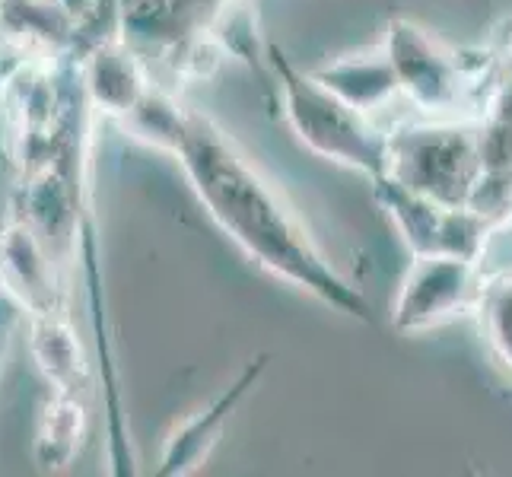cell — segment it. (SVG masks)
Instances as JSON below:
<instances>
[{
	"instance_id": "7a4b0ae2",
	"label": "cell",
	"mask_w": 512,
	"mask_h": 477,
	"mask_svg": "<svg viewBox=\"0 0 512 477\" xmlns=\"http://www.w3.org/2000/svg\"><path fill=\"white\" fill-rule=\"evenodd\" d=\"M268 64L284 93V115L299 140L325 159L379 179L388 166V134H382L369 115L334 96L315 74H299L277 45H268Z\"/></svg>"
},
{
	"instance_id": "52a82bcc",
	"label": "cell",
	"mask_w": 512,
	"mask_h": 477,
	"mask_svg": "<svg viewBox=\"0 0 512 477\" xmlns=\"http://www.w3.org/2000/svg\"><path fill=\"white\" fill-rule=\"evenodd\" d=\"M261 360L255 366L245 369V376L229 388L226 395H220L214 401V408L210 411H201V414H194L191 420L182 423V430H175V436L169 439V446H166V455H163V468L160 474H191V471H198L201 462L210 455V449L217 446V439L223 433V423L226 417L236 411V404L245 398V392L255 385L258 373H261Z\"/></svg>"
},
{
	"instance_id": "9c48e42d",
	"label": "cell",
	"mask_w": 512,
	"mask_h": 477,
	"mask_svg": "<svg viewBox=\"0 0 512 477\" xmlns=\"http://www.w3.org/2000/svg\"><path fill=\"white\" fill-rule=\"evenodd\" d=\"M474 312L481 315V331L490 353L512 373V274L487 280Z\"/></svg>"
},
{
	"instance_id": "3957f363",
	"label": "cell",
	"mask_w": 512,
	"mask_h": 477,
	"mask_svg": "<svg viewBox=\"0 0 512 477\" xmlns=\"http://www.w3.org/2000/svg\"><path fill=\"white\" fill-rule=\"evenodd\" d=\"M382 175L423 198L465 207L481 175L478 128L439 121L388 134V166Z\"/></svg>"
},
{
	"instance_id": "5b68a950",
	"label": "cell",
	"mask_w": 512,
	"mask_h": 477,
	"mask_svg": "<svg viewBox=\"0 0 512 477\" xmlns=\"http://www.w3.org/2000/svg\"><path fill=\"white\" fill-rule=\"evenodd\" d=\"M385 55L395 67L398 90L427 115H455L471 99V77L452 48L430 39L420 26L395 20L388 26Z\"/></svg>"
},
{
	"instance_id": "277c9868",
	"label": "cell",
	"mask_w": 512,
	"mask_h": 477,
	"mask_svg": "<svg viewBox=\"0 0 512 477\" xmlns=\"http://www.w3.org/2000/svg\"><path fill=\"white\" fill-rule=\"evenodd\" d=\"M373 185L376 201L395 220L414 255H462L481 261L487 236L497 229L487 217L474 214L471 207H449L423 198L388 175H379Z\"/></svg>"
},
{
	"instance_id": "8992f818",
	"label": "cell",
	"mask_w": 512,
	"mask_h": 477,
	"mask_svg": "<svg viewBox=\"0 0 512 477\" xmlns=\"http://www.w3.org/2000/svg\"><path fill=\"white\" fill-rule=\"evenodd\" d=\"M481 264L462 255H414L395 299L392 322L401 334L427 331L478 306Z\"/></svg>"
},
{
	"instance_id": "6da1fadb",
	"label": "cell",
	"mask_w": 512,
	"mask_h": 477,
	"mask_svg": "<svg viewBox=\"0 0 512 477\" xmlns=\"http://www.w3.org/2000/svg\"><path fill=\"white\" fill-rule=\"evenodd\" d=\"M128 115L137 137L172 150L182 159L201 201L261 268L309 290L344 315L373 322L363 293L331 268L280 194L245 163V156L207 118L179 109L172 99L147 90Z\"/></svg>"
},
{
	"instance_id": "ba28073f",
	"label": "cell",
	"mask_w": 512,
	"mask_h": 477,
	"mask_svg": "<svg viewBox=\"0 0 512 477\" xmlns=\"http://www.w3.org/2000/svg\"><path fill=\"white\" fill-rule=\"evenodd\" d=\"M315 80H322L334 96H341L363 115H373L376 109L392 102L395 93H401L395 67L385 51H376V55H347L315 70Z\"/></svg>"
},
{
	"instance_id": "8fae6325",
	"label": "cell",
	"mask_w": 512,
	"mask_h": 477,
	"mask_svg": "<svg viewBox=\"0 0 512 477\" xmlns=\"http://www.w3.org/2000/svg\"><path fill=\"white\" fill-rule=\"evenodd\" d=\"M503 77H512V45H509L506 58H503Z\"/></svg>"
},
{
	"instance_id": "30bf717a",
	"label": "cell",
	"mask_w": 512,
	"mask_h": 477,
	"mask_svg": "<svg viewBox=\"0 0 512 477\" xmlns=\"http://www.w3.org/2000/svg\"><path fill=\"white\" fill-rule=\"evenodd\" d=\"M77 404L74 401H61L55 408L48 411V420H51V433H42L39 446H51V452L42 458V462L51 468L58 465V446H70L74 449V439H77Z\"/></svg>"
}]
</instances>
